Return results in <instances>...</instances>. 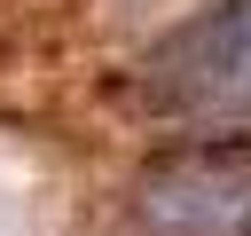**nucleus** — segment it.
Listing matches in <instances>:
<instances>
[{"mask_svg": "<svg viewBox=\"0 0 251 236\" xmlns=\"http://www.w3.org/2000/svg\"><path fill=\"white\" fill-rule=\"evenodd\" d=\"M149 110L188 134H251V0H227L149 63Z\"/></svg>", "mask_w": 251, "mask_h": 236, "instance_id": "nucleus-1", "label": "nucleus"}, {"mask_svg": "<svg viewBox=\"0 0 251 236\" xmlns=\"http://www.w3.org/2000/svg\"><path fill=\"white\" fill-rule=\"evenodd\" d=\"M133 236H251V157L188 149L133 197Z\"/></svg>", "mask_w": 251, "mask_h": 236, "instance_id": "nucleus-2", "label": "nucleus"}]
</instances>
